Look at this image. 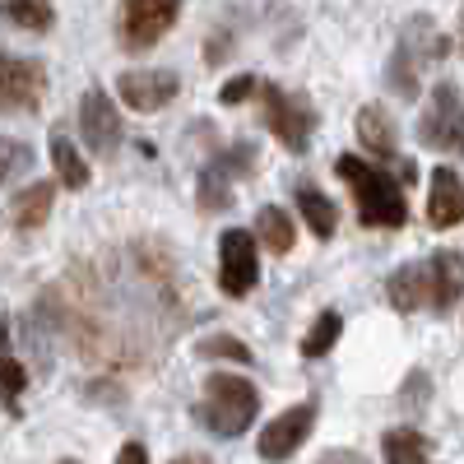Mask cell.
<instances>
[{"label":"cell","instance_id":"obj_1","mask_svg":"<svg viewBox=\"0 0 464 464\" xmlns=\"http://www.w3.org/2000/svg\"><path fill=\"white\" fill-rule=\"evenodd\" d=\"M159 265L153 246L130 256L107 246L102 265H74L70 279L37 302V312H47L80 353L98 362H135L153 348V325L172 334L177 325L168 321L181 316L177 284L159 275Z\"/></svg>","mask_w":464,"mask_h":464},{"label":"cell","instance_id":"obj_2","mask_svg":"<svg viewBox=\"0 0 464 464\" xmlns=\"http://www.w3.org/2000/svg\"><path fill=\"white\" fill-rule=\"evenodd\" d=\"M334 172L348 181V190H353L358 218L367 227H404L409 223L404 186H400V177H391L381 163H362V159H353V153H343V159L334 163Z\"/></svg>","mask_w":464,"mask_h":464},{"label":"cell","instance_id":"obj_3","mask_svg":"<svg viewBox=\"0 0 464 464\" xmlns=\"http://www.w3.org/2000/svg\"><path fill=\"white\" fill-rule=\"evenodd\" d=\"M260 413V391L246 376H232V372H214L205 381V400L196 404V418L214 437H242Z\"/></svg>","mask_w":464,"mask_h":464},{"label":"cell","instance_id":"obj_4","mask_svg":"<svg viewBox=\"0 0 464 464\" xmlns=\"http://www.w3.org/2000/svg\"><path fill=\"white\" fill-rule=\"evenodd\" d=\"M418 140L437 149V153H455V159H464V98L450 80H441L428 98V107H422L418 116Z\"/></svg>","mask_w":464,"mask_h":464},{"label":"cell","instance_id":"obj_5","mask_svg":"<svg viewBox=\"0 0 464 464\" xmlns=\"http://www.w3.org/2000/svg\"><path fill=\"white\" fill-rule=\"evenodd\" d=\"M260 93V107H265V126L269 135H275L288 153H302L306 144H312V130H316V111L306 107V98L279 89V84H265L256 89Z\"/></svg>","mask_w":464,"mask_h":464},{"label":"cell","instance_id":"obj_6","mask_svg":"<svg viewBox=\"0 0 464 464\" xmlns=\"http://www.w3.org/2000/svg\"><path fill=\"white\" fill-rule=\"evenodd\" d=\"M260 279V242L246 227H227L218 237V288L227 297H246Z\"/></svg>","mask_w":464,"mask_h":464},{"label":"cell","instance_id":"obj_7","mask_svg":"<svg viewBox=\"0 0 464 464\" xmlns=\"http://www.w3.org/2000/svg\"><path fill=\"white\" fill-rule=\"evenodd\" d=\"M177 14H181V0H121V47L149 52L153 43L168 37Z\"/></svg>","mask_w":464,"mask_h":464},{"label":"cell","instance_id":"obj_8","mask_svg":"<svg viewBox=\"0 0 464 464\" xmlns=\"http://www.w3.org/2000/svg\"><path fill=\"white\" fill-rule=\"evenodd\" d=\"M43 98H47L43 61L0 52V111H37Z\"/></svg>","mask_w":464,"mask_h":464},{"label":"cell","instance_id":"obj_9","mask_svg":"<svg viewBox=\"0 0 464 464\" xmlns=\"http://www.w3.org/2000/svg\"><path fill=\"white\" fill-rule=\"evenodd\" d=\"M312 428H316V404H293V409H284L279 418L265 422V432H260V441H256L260 459L284 464L293 450H302V441L312 437Z\"/></svg>","mask_w":464,"mask_h":464},{"label":"cell","instance_id":"obj_10","mask_svg":"<svg viewBox=\"0 0 464 464\" xmlns=\"http://www.w3.org/2000/svg\"><path fill=\"white\" fill-rule=\"evenodd\" d=\"M80 135H84V144L98 153V159H111V153L121 149V140H126L121 111H116V102L102 89H89L84 102H80Z\"/></svg>","mask_w":464,"mask_h":464},{"label":"cell","instance_id":"obj_11","mask_svg":"<svg viewBox=\"0 0 464 464\" xmlns=\"http://www.w3.org/2000/svg\"><path fill=\"white\" fill-rule=\"evenodd\" d=\"M181 80L172 70H126L121 80H116V93H121L126 107L135 111H163L172 98H177Z\"/></svg>","mask_w":464,"mask_h":464},{"label":"cell","instance_id":"obj_12","mask_svg":"<svg viewBox=\"0 0 464 464\" xmlns=\"http://www.w3.org/2000/svg\"><path fill=\"white\" fill-rule=\"evenodd\" d=\"M422 269H428V306L437 316H446L464 297V256L459 251H437L432 260H422Z\"/></svg>","mask_w":464,"mask_h":464},{"label":"cell","instance_id":"obj_13","mask_svg":"<svg viewBox=\"0 0 464 464\" xmlns=\"http://www.w3.org/2000/svg\"><path fill=\"white\" fill-rule=\"evenodd\" d=\"M358 140H362V149H372L376 159H385V163H409V159H400V135H395V121H391V111L385 107H362L358 111Z\"/></svg>","mask_w":464,"mask_h":464},{"label":"cell","instance_id":"obj_14","mask_svg":"<svg viewBox=\"0 0 464 464\" xmlns=\"http://www.w3.org/2000/svg\"><path fill=\"white\" fill-rule=\"evenodd\" d=\"M428 223L437 232L464 223V181L450 172V168H437L432 172V200H428Z\"/></svg>","mask_w":464,"mask_h":464},{"label":"cell","instance_id":"obj_15","mask_svg":"<svg viewBox=\"0 0 464 464\" xmlns=\"http://www.w3.org/2000/svg\"><path fill=\"white\" fill-rule=\"evenodd\" d=\"M385 297H391V306L404 312V316L422 312V306H428V269H422V260L400 265L395 275L385 279Z\"/></svg>","mask_w":464,"mask_h":464},{"label":"cell","instance_id":"obj_16","mask_svg":"<svg viewBox=\"0 0 464 464\" xmlns=\"http://www.w3.org/2000/svg\"><path fill=\"white\" fill-rule=\"evenodd\" d=\"M52 200H56V186H52V181H33V186H24L19 196L10 200V223H14L19 232L43 227L47 214H52Z\"/></svg>","mask_w":464,"mask_h":464},{"label":"cell","instance_id":"obj_17","mask_svg":"<svg viewBox=\"0 0 464 464\" xmlns=\"http://www.w3.org/2000/svg\"><path fill=\"white\" fill-rule=\"evenodd\" d=\"M293 200H297L302 223L312 227L321 242H330V237H334V223H339L334 200H330V196H321V190H316V186H306V181H297V186H293Z\"/></svg>","mask_w":464,"mask_h":464},{"label":"cell","instance_id":"obj_18","mask_svg":"<svg viewBox=\"0 0 464 464\" xmlns=\"http://www.w3.org/2000/svg\"><path fill=\"white\" fill-rule=\"evenodd\" d=\"M256 242H265V251L269 256H288L293 251V242H297V223H293V214L288 209H279V205H265L260 214H256V232H251Z\"/></svg>","mask_w":464,"mask_h":464},{"label":"cell","instance_id":"obj_19","mask_svg":"<svg viewBox=\"0 0 464 464\" xmlns=\"http://www.w3.org/2000/svg\"><path fill=\"white\" fill-rule=\"evenodd\" d=\"M381 450H385V464H428L432 441L422 432H413V428H391L385 441H381Z\"/></svg>","mask_w":464,"mask_h":464},{"label":"cell","instance_id":"obj_20","mask_svg":"<svg viewBox=\"0 0 464 464\" xmlns=\"http://www.w3.org/2000/svg\"><path fill=\"white\" fill-rule=\"evenodd\" d=\"M0 19L24 33H47L56 24V10L47 0H0Z\"/></svg>","mask_w":464,"mask_h":464},{"label":"cell","instance_id":"obj_21","mask_svg":"<svg viewBox=\"0 0 464 464\" xmlns=\"http://www.w3.org/2000/svg\"><path fill=\"white\" fill-rule=\"evenodd\" d=\"M52 168H56L61 186H70V190H84L89 186V163L80 159V149H74L61 130L52 135Z\"/></svg>","mask_w":464,"mask_h":464},{"label":"cell","instance_id":"obj_22","mask_svg":"<svg viewBox=\"0 0 464 464\" xmlns=\"http://www.w3.org/2000/svg\"><path fill=\"white\" fill-rule=\"evenodd\" d=\"M339 330H343V316L339 312H321L312 321V330L302 334V358H325L330 348L339 343Z\"/></svg>","mask_w":464,"mask_h":464},{"label":"cell","instance_id":"obj_23","mask_svg":"<svg viewBox=\"0 0 464 464\" xmlns=\"http://www.w3.org/2000/svg\"><path fill=\"white\" fill-rule=\"evenodd\" d=\"M33 168V149L24 140H5L0 135V186H5L10 177H24Z\"/></svg>","mask_w":464,"mask_h":464},{"label":"cell","instance_id":"obj_24","mask_svg":"<svg viewBox=\"0 0 464 464\" xmlns=\"http://www.w3.org/2000/svg\"><path fill=\"white\" fill-rule=\"evenodd\" d=\"M227 205H232V186H227L223 168H209V172L200 177V209H205V214H218V209H227Z\"/></svg>","mask_w":464,"mask_h":464},{"label":"cell","instance_id":"obj_25","mask_svg":"<svg viewBox=\"0 0 464 464\" xmlns=\"http://www.w3.org/2000/svg\"><path fill=\"white\" fill-rule=\"evenodd\" d=\"M196 353L200 358H232V362H251V348L242 339H232V334H209L196 343Z\"/></svg>","mask_w":464,"mask_h":464},{"label":"cell","instance_id":"obj_26","mask_svg":"<svg viewBox=\"0 0 464 464\" xmlns=\"http://www.w3.org/2000/svg\"><path fill=\"white\" fill-rule=\"evenodd\" d=\"M24 385H28L24 362H14V358L0 353V404H14V400L24 395Z\"/></svg>","mask_w":464,"mask_h":464},{"label":"cell","instance_id":"obj_27","mask_svg":"<svg viewBox=\"0 0 464 464\" xmlns=\"http://www.w3.org/2000/svg\"><path fill=\"white\" fill-rule=\"evenodd\" d=\"M256 89H260V80H256V74H237V80H227V84L218 89V102L237 107V102H246V98H251Z\"/></svg>","mask_w":464,"mask_h":464},{"label":"cell","instance_id":"obj_28","mask_svg":"<svg viewBox=\"0 0 464 464\" xmlns=\"http://www.w3.org/2000/svg\"><path fill=\"white\" fill-rule=\"evenodd\" d=\"M116 464H149V450L140 441H126L121 450H116Z\"/></svg>","mask_w":464,"mask_h":464},{"label":"cell","instance_id":"obj_29","mask_svg":"<svg viewBox=\"0 0 464 464\" xmlns=\"http://www.w3.org/2000/svg\"><path fill=\"white\" fill-rule=\"evenodd\" d=\"M316 464H367L358 450H330V455H321Z\"/></svg>","mask_w":464,"mask_h":464},{"label":"cell","instance_id":"obj_30","mask_svg":"<svg viewBox=\"0 0 464 464\" xmlns=\"http://www.w3.org/2000/svg\"><path fill=\"white\" fill-rule=\"evenodd\" d=\"M172 464H209L205 455H181V459H172Z\"/></svg>","mask_w":464,"mask_h":464},{"label":"cell","instance_id":"obj_31","mask_svg":"<svg viewBox=\"0 0 464 464\" xmlns=\"http://www.w3.org/2000/svg\"><path fill=\"white\" fill-rule=\"evenodd\" d=\"M5 339H10V330H5V321H0V353H5Z\"/></svg>","mask_w":464,"mask_h":464},{"label":"cell","instance_id":"obj_32","mask_svg":"<svg viewBox=\"0 0 464 464\" xmlns=\"http://www.w3.org/2000/svg\"><path fill=\"white\" fill-rule=\"evenodd\" d=\"M459 37H464V14H459Z\"/></svg>","mask_w":464,"mask_h":464},{"label":"cell","instance_id":"obj_33","mask_svg":"<svg viewBox=\"0 0 464 464\" xmlns=\"http://www.w3.org/2000/svg\"><path fill=\"white\" fill-rule=\"evenodd\" d=\"M61 464H80V459H61Z\"/></svg>","mask_w":464,"mask_h":464}]
</instances>
